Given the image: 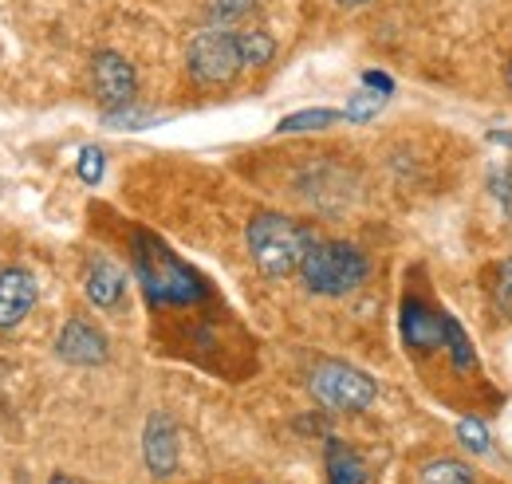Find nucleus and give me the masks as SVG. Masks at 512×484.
I'll return each mask as SVG.
<instances>
[{"mask_svg":"<svg viewBox=\"0 0 512 484\" xmlns=\"http://www.w3.org/2000/svg\"><path fill=\"white\" fill-rule=\"evenodd\" d=\"M134 272H138V284L154 307H162V303L186 307V303H197L205 296V280L150 233L134 237Z\"/></svg>","mask_w":512,"mask_h":484,"instance_id":"1","label":"nucleus"},{"mask_svg":"<svg viewBox=\"0 0 512 484\" xmlns=\"http://www.w3.org/2000/svg\"><path fill=\"white\" fill-rule=\"evenodd\" d=\"M300 276H304V288L316 296H351L355 288L367 284L371 260L363 248L347 241H316L300 264Z\"/></svg>","mask_w":512,"mask_h":484,"instance_id":"2","label":"nucleus"},{"mask_svg":"<svg viewBox=\"0 0 512 484\" xmlns=\"http://www.w3.org/2000/svg\"><path fill=\"white\" fill-rule=\"evenodd\" d=\"M316 237L284 213H256L249 221V252L264 276H288L304 264Z\"/></svg>","mask_w":512,"mask_h":484,"instance_id":"3","label":"nucleus"},{"mask_svg":"<svg viewBox=\"0 0 512 484\" xmlns=\"http://www.w3.org/2000/svg\"><path fill=\"white\" fill-rule=\"evenodd\" d=\"M308 390H312V398L320 402L323 410H335V414H359L379 394V386H375V378L367 370L339 363V359H327V363L316 366L312 378H308Z\"/></svg>","mask_w":512,"mask_h":484,"instance_id":"4","label":"nucleus"},{"mask_svg":"<svg viewBox=\"0 0 512 484\" xmlns=\"http://www.w3.org/2000/svg\"><path fill=\"white\" fill-rule=\"evenodd\" d=\"M186 63H190V75L205 87H221V83H233L237 71L245 67L241 56V44H237V32L233 28H201L186 48Z\"/></svg>","mask_w":512,"mask_h":484,"instance_id":"5","label":"nucleus"},{"mask_svg":"<svg viewBox=\"0 0 512 484\" xmlns=\"http://www.w3.org/2000/svg\"><path fill=\"white\" fill-rule=\"evenodd\" d=\"M91 91H95V99L107 111L134 107L138 75H134V67L127 63V56H119V52H95V60H91Z\"/></svg>","mask_w":512,"mask_h":484,"instance_id":"6","label":"nucleus"},{"mask_svg":"<svg viewBox=\"0 0 512 484\" xmlns=\"http://www.w3.org/2000/svg\"><path fill=\"white\" fill-rule=\"evenodd\" d=\"M398 327H402V339L410 351L418 355H430L438 347H446V315L434 311L426 300L418 296H406L402 300V315H398Z\"/></svg>","mask_w":512,"mask_h":484,"instance_id":"7","label":"nucleus"},{"mask_svg":"<svg viewBox=\"0 0 512 484\" xmlns=\"http://www.w3.org/2000/svg\"><path fill=\"white\" fill-rule=\"evenodd\" d=\"M36 276L24 264H8L0 268V331H12L24 323V315L36 307Z\"/></svg>","mask_w":512,"mask_h":484,"instance_id":"8","label":"nucleus"},{"mask_svg":"<svg viewBox=\"0 0 512 484\" xmlns=\"http://www.w3.org/2000/svg\"><path fill=\"white\" fill-rule=\"evenodd\" d=\"M56 355L71 366H103L111 347H107V335L87 323V319H67L60 339H56Z\"/></svg>","mask_w":512,"mask_h":484,"instance_id":"9","label":"nucleus"},{"mask_svg":"<svg viewBox=\"0 0 512 484\" xmlns=\"http://www.w3.org/2000/svg\"><path fill=\"white\" fill-rule=\"evenodd\" d=\"M142 457L154 477H170L178 469V425L170 422V414H150L142 433Z\"/></svg>","mask_w":512,"mask_h":484,"instance_id":"10","label":"nucleus"},{"mask_svg":"<svg viewBox=\"0 0 512 484\" xmlns=\"http://www.w3.org/2000/svg\"><path fill=\"white\" fill-rule=\"evenodd\" d=\"M123 292H127L123 268L115 260H107V256H95L87 264V300L95 303V307H103V311H111L115 303L123 300Z\"/></svg>","mask_w":512,"mask_h":484,"instance_id":"11","label":"nucleus"},{"mask_svg":"<svg viewBox=\"0 0 512 484\" xmlns=\"http://www.w3.org/2000/svg\"><path fill=\"white\" fill-rule=\"evenodd\" d=\"M327 484H367V465L343 441H327Z\"/></svg>","mask_w":512,"mask_h":484,"instance_id":"12","label":"nucleus"},{"mask_svg":"<svg viewBox=\"0 0 512 484\" xmlns=\"http://www.w3.org/2000/svg\"><path fill=\"white\" fill-rule=\"evenodd\" d=\"M237 44H241V56H245V67H264L276 56V40L260 28H249V32H237Z\"/></svg>","mask_w":512,"mask_h":484,"instance_id":"13","label":"nucleus"},{"mask_svg":"<svg viewBox=\"0 0 512 484\" xmlns=\"http://www.w3.org/2000/svg\"><path fill=\"white\" fill-rule=\"evenodd\" d=\"M343 119L339 111H323V107H316V111H300V115H288V119H280V134H304V130H327V126H335V122Z\"/></svg>","mask_w":512,"mask_h":484,"instance_id":"14","label":"nucleus"},{"mask_svg":"<svg viewBox=\"0 0 512 484\" xmlns=\"http://www.w3.org/2000/svg\"><path fill=\"white\" fill-rule=\"evenodd\" d=\"M422 484H477V481H473V473H469L461 461L442 457V461H430V465L422 469Z\"/></svg>","mask_w":512,"mask_h":484,"instance_id":"15","label":"nucleus"},{"mask_svg":"<svg viewBox=\"0 0 512 484\" xmlns=\"http://www.w3.org/2000/svg\"><path fill=\"white\" fill-rule=\"evenodd\" d=\"M446 351L457 370H473V366H477V355H473V347H469V335H465L461 323L449 319V315H446Z\"/></svg>","mask_w":512,"mask_h":484,"instance_id":"16","label":"nucleus"},{"mask_svg":"<svg viewBox=\"0 0 512 484\" xmlns=\"http://www.w3.org/2000/svg\"><path fill=\"white\" fill-rule=\"evenodd\" d=\"M253 12H256V0H209V20L221 24V28H233L245 16H253Z\"/></svg>","mask_w":512,"mask_h":484,"instance_id":"17","label":"nucleus"},{"mask_svg":"<svg viewBox=\"0 0 512 484\" xmlns=\"http://www.w3.org/2000/svg\"><path fill=\"white\" fill-rule=\"evenodd\" d=\"M103 170H107L103 150H99V146H83V150H79V158H75V174H79V182L99 185L103 182Z\"/></svg>","mask_w":512,"mask_h":484,"instance_id":"18","label":"nucleus"},{"mask_svg":"<svg viewBox=\"0 0 512 484\" xmlns=\"http://www.w3.org/2000/svg\"><path fill=\"white\" fill-rule=\"evenodd\" d=\"M457 437L465 441L469 453H489V433H485V425L477 422V418H461L457 422Z\"/></svg>","mask_w":512,"mask_h":484,"instance_id":"19","label":"nucleus"},{"mask_svg":"<svg viewBox=\"0 0 512 484\" xmlns=\"http://www.w3.org/2000/svg\"><path fill=\"white\" fill-rule=\"evenodd\" d=\"M383 103H386V95H379V91H363V95H355V99H351V107L343 111V119H351V122L371 119V115H375Z\"/></svg>","mask_w":512,"mask_h":484,"instance_id":"20","label":"nucleus"},{"mask_svg":"<svg viewBox=\"0 0 512 484\" xmlns=\"http://www.w3.org/2000/svg\"><path fill=\"white\" fill-rule=\"evenodd\" d=\"M493 300L505 315H512V256L493 272Z\"/></svg>","mask_w":512,"mask_h":484,"instance_id":"21","label":"nucleus"},{"mask_svg":"<svg viewBox=\"0 0 512 484\" xmlns=\"http://www.w3.org/2000/svg\"><path fill=\"white\" fill-rule=\"evenodd\" d=\"M489 189H493V197L512 213V170H505V166L493 170V174H489Z\"/></svg>","mask_w":512,"mask_h":484,"instance_id":"22","label":"nucleus"},{"mask_svg":"<svg viewBox=\"0 0 512 484\" xmlns=\"http://www.w3.org/2000/svg\"><path fill=\"white\" fill-rule=\"evenodd\" d=\"M363 87H371V91H379V95H386V99L394 95V83L386 79L383 71H367V75H363Z\"/></svg>","mask_w":512,"mask_h":484,"instance_id":"23","label":"nucleus"},{"mask_svg":"<svg viewBox=\"0 0 512 484\" xmlns=\"http://www.w3.org/2000/svg\"><path fill=\"white\" fill-rule=\"evenodd\" d=\"M343 8H359V4H371V0H339Z\"/></svg>","mask_w":512,"mask_h":484,"instance_id":"24","label":"nucleus"},{"mask_svg":"<svg viewBox=\"0 0 512 484\" xmlns=\"http://www.w3.org/2000/svg\"><path fill=\"white\" fill-rule=\"evenodd\" d=\"M48 484H75V481H71V477H64V473H56V477H52Z\"/></svg>","mask_w":512,"mask_h":484,"instance_id":"25","label":"nucleus"},{"mask_svg":"<svg viewBox=\"0 0 512 484\" xmlns=\"http://www.w3.org/2000/svg\"><path fill=\"white\" fill-rule=\"evenodd\" d=\"M509 87H512V63H509Z\"/></svg>","mask_w":512,"mask_h":484,"instance_id":"26","label":"nucleus"}]
</instances>
